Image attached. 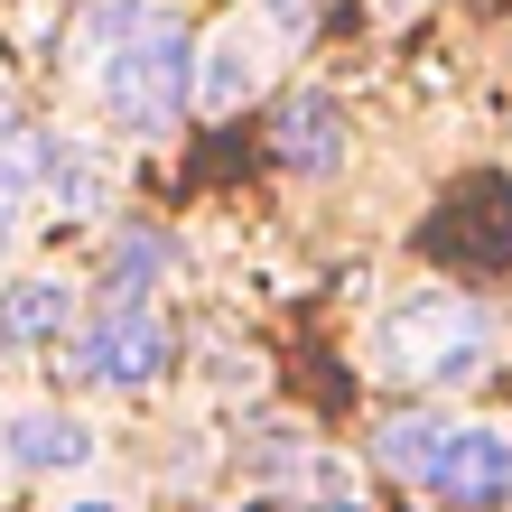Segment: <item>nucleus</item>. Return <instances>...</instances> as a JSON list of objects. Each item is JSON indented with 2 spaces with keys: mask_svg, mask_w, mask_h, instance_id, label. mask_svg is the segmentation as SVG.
Segmentation results:
<instances>
[{
  "mask_svg": "<svg viewBox=\"0 0 512 512\" xmlns=\"http://www.w3.org/2000/svg\"><path fill=\"white\" fill-rule=\"evenodd\" d=\"M252 94H261V38L243 19H224L196 56V112H243Z\"/></svg>",
  "mask_w": 512,
  "mask_h": 512,
  "instance_id": "obj_7",
  "label": "nucleus"
},
{
  "mask_svg": "<svg viewBox=\"0 0 512 512\" xmlns=\"http://www.w3.org/2000/svg\"><path fill=\"white\" fill-rule=\"evenodd\" d=\"M382 457L429 503H466L475 512V503L512 494V438L475 429V419H401V429H382Z\"/></svg>",
  "mask_w": 512,
  "mask_h": 512,
  "instance_id": "obj_3",
  "label": "nucleus"
},
{
  "mask_svg": "<svg viewBox=\"0 0 512 512\" xmlns=\"http://www.w3.org/2000/svg\"><path fill=\"white\" fill-rule=\"evenodd\" d=\"M280 159L289 168H345V112H336V94H289L280 103Z\"/></svg>",
  "mask_w": 512,
  "mask_h": 512,
  "instance_id": "obj_8",
  "label": "nucleus"
},
{
  "mask_svg": "<svg viewBox=\"0 0 512 512\" xmlns=\"http://www.w3.org/2000/svg\"><path fill=\"white\" fill-rule=\"evenodd\" d=\"M47 196L66 205V215H94V205L112 196V177H103V159L84 140H47Z\"/></svg>",
  "mask_w": 512,
  "mask_h": 512,
  "instance_id": "obj_9",
  "label": "nucleus"
},
{
  "mask_svg": "<svg viewBox=\"0 0 512 512\" xmlns=\"http://www.w3.org/2000/svg\"><path fill=\"white\" fill-rule=\"evenodd\" d=\"M0 457L19 475H75V466H94V429H75L66 410H19L0 429Z\"/></svg>",
  "mask_w": 512,
  "mask_h": 512,
  "instance_id": "obj_6",
  "label": "nucleus"
},
{
  "mask_svg": "<svg viewBox=\"0 0 512 512\" xmlns=\"http://www.w3.org/2000/svg\"><path fill=\"white\" fill-rule=\"evenodd\" d=\"M373 364L391 382H419V391H457L494 364V317L457 289H419L373 326Z\"/></svg>",
  "mask_w": 512,
  "mask_h": 512,
  "instance_id": "obj_2",
  "label": "nucleus"
},
{
  "mask_svg": "<svg viewBox=\"0 0 512 512\" xmlns=\"http://www.w3.org/2000/svg\"><path fill=\"white\" fill-rule=\"evenodd\" d=\"M84 75H94V112L131 140H168L196 112V38L177 28L159 0H103L75 28Z\"/></svg>",
  "mask_w": 512,
  "mask_h": 512,
  "instance_id": "obj_1",
  "label": "nucleus"
},
{
  "mask_svg": "<svg viewBox=\"0 0 512 512\" xmlns=\"http://www.w3.org/2000/svg\"><path fill=\"white\" fill-rule=\"evenodd\" d=\"M10 233H19V196L0 187V252H10Z\"/></svg>",
  "mask_w": 512,
  "mask_h": 512,
  "instance_id": "obj_11",
  "label": "nucleus"
},
{
  "mask_svg": "<svg viewBox=\"0 0 512 512\" xmlns=\"http://www.w3.org/2000/svg\"><path fill=\"white\" fill-rule=\"evenodd\" d=\"M168 317H149V308H122L112 298L103 317H84L75 326V345H66V382H94V391H140V382H159L168 373Z\"/></svg>",
  "mask_w": 512,
  "mask_h": 512,
  "instance_id": "obj_4",
  "label": "nucleus"
},
{
  "mask_svg": "<svg viewBox=\"0 0 512 512\" xmlns=\"http://www.w3.org/2000/svg\"><path fill=\"white\" fill-rule=\"evenodd\" d=\"M66 512H131V503H103V494H84V503H66Z\"/></svg>",
  "mask_w": 512,
  "mask_h": 512,
  "instance_id": "obj_12",
  "label": "nucleus"
},
{
  "mask_svg": "<svg viewBox=\"0 0 512 512\" xmlns=\"http://www.w3.org/2000/svg\"><path fill=\"white\" fill-rule=\"evenodd\" d=\"M75 326V280L66 270H38V280H10L0 289V354H38Z\"/></svg>",
  "mask_w": 512,
  "mask_h": 512,
  "instance_id": "obj_5",
  "label": "nucleus"
},
{
  "mask_svg": "<svg viewBox=\"0 0 512 512\" xmlns=\"http://www.w3.org/2000/svg\"><path fill=\"white\" fill-rule=\"evenodd\" d=\"M159 270H168V243H159V233H140V243H122V252H112V298H122V308H140Z\"/></svg>",
  "mask_w": 512,
  "mask_h": 512,
  "instance_id": "obj_10",
  "label": "nucleus"
}]
</instances>
